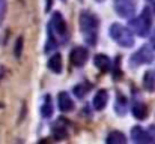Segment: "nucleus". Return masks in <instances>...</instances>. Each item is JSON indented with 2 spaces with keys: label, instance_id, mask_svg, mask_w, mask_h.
<instances>
[{
  "label": "nucleus",
  "instance_id": "nucleus-11",
  "mask_svg": "<svg viewBox=\"0 0 155 144\" xmlns=\"http://www.w3.org/2000/svg\"><path fill=\"white\" fill-rule=\"evenodd\" d=\"M107 102H108V93H107V90H104V89L98 90L95 98H94V108L98 110V111H101V110L105 108Z\"/></svg>",
  "mask_w": 155,
  "mask_h": 144
},
{
  "label": "nucleus",
  "instance_id": "nucleus-2",
  "mask_svg": "<svg viewBox=\"0 0 155 144\" xmlns=\"http://www.w3.org/2000/svg\"><path fill=\"white\" fill-rule=\"evenodd\" d=\"M98 29H100V21L95 14L91 11H83L80 14V30L83 35V39L87 45L94 47L98 42Z\"/></svg>",
  "mask_w": 155,
  "mask_h": 144
},
{
  "label": "nucleus",
  "instance_id": "nucleus-16",
  "mask_svg": "<svg viewBox=\"0 0 155 144\" xmlns=\"http://www.w3.org/2000/svg\"><path fill=\"white\" fill-rule=\"evenodd\" d=\"M105 141L108 144H125L127 143V138H125V135H124L122 132L113 131V132H110V134L107 135Z\"/></svg>",
  "mask_w": 155,
  "mask_h": 144
},
{
  "label": "nucleus",
  "instance_id": "nucleus-1",
  "mask_svg": "<svg viewBox=\"0 0 155 144\" xmlns=\"http://www.w3.org/2000/svg\"><path fill=\"white\" fill-rule=\"evenodd\" d=\"M47 33H48V38H47V44H45V53H50L51 50H56L59 45L66 44L68 29H66V23H65L63 17L60 15V12H54L51 15Z\"/></svg>",
  "mask_w": 155,
  "mask_h": 144
},
{
  "label": "nucleus",
  "instance_id": "nucleus-8",
  "mask_svg": "<svg viewBox=\"0 0 155 144\" xmlns=\"http://www.w3.org/2000/svg\"><path fill=\"white\" fill-rule=\"evenodd\" d=\"M89 57V51L84 47H75L71 51V62L75 68H81Z\"/></svg>",
  "mask_w": 155,
  "mask_h": 144
},
{
  "label": "nucleus",
  "instance_id": "nucleus-4",
  "mask_svg": "<svg viewBox=\"0 0 155 144\" xmlns=\"http://www.w3.org/2000/svg\"><path fill=\"white\" fill-rule=\"evenodd\" d=\"M108 33H110V38L120 47L124 48H130L134 45V36H133V32L128 29V27H124L122 24L119 23H113L108 29Z\"/></svg>",
  "mask_w": 155,
  "mask_h": 144
},
{
  "label": "nucleus",
  "instance_id": "nucleus-14",
  "mask_svg": "<svg viewBox=\"0 0 155 144\" xmlns=\"http://www.w3.org/2000/svg\"><path fill=\"white\" fill-rule=\"evenodd\" d=\"M94 63H95L97 68H100L104 72L110 71V68H111V60H110L105 54H97L95 59H94Z\"/></svg>",
  "mask_w": 155,
  "mask_h": 144
},
{
  "label": "nucleus",
  "instance_id": "nucleus-27",
  "mask_svg": "<svg viewBox=\"0 0 155 144\" xmlns=\"http://www.w3.org/2000/svg\"><path fill=\"white\" fill-rule=\"evenodd\" d=\"M154 8H155V6H154Z\"/></svg>",
  "mask_w": 155,
  "mask_h": 144
},
{
  "label": "nucleus",
  "instance_id": "nucleus-25",
  "mask_svg": "<svg viewBox=\"0 0 155 144\" xmlns=\"http://www.w3.org/2000/svg\"><path fill=\"white\" fill-rule=\"evenodd\" d=\"M97 2H104V0H97Z\"/></svg>",
  "mask_w": 155,
  "mask_h": 144
},
{
  "label": "nucleus",
  "instance_id": "nucleus-22",
  "mask_svg": "<svg viewBox=\"0 0 155 144\" xmlns=\"http://www.w3.org/2000/svg\"><path fill=\"white\" fill-rule=\"evenodd\" d=\"M53 3H54V0H45V11H47V12H50Z\"/></svg>",
  "mask_w": 155,
  "mask_h": 144
},
{
  "label": "nucleus",
  "instance_id": "nucleus-6",
  "mask_svg": "<svg viewBox=\"0 0 155 144\" xmlns=\"http://www.w3.org/2000/svg\"><path fill=\"white\" fill-rule=\"evenodd\" d=\"M114 12L122 18H131L137 9V0H113Z\"/></svg>",
  "mask_w": 155,
  "mask_h": 144
},
{
  "label": "nucleus",
  "instance_id": "nucleus-18",
  "mask_svg": "<svg viewBox=\"0 0 155 144\" xmlns=\"http://www.w3.org/2000/svg\"><path fill=\"white\" fill-rule=\"evenodd\" d=\"M114 110H116V113L119 114V116H124V114H127V99L124 98L122 95L117 96V99H116V104H114Z\"/></svg>",
  "mask_w": 155,
  "mask_h": 144
},
{
  "label": "nucleus",
  "instance_id": "nucleus-5",
  "mask_svg": "<svg viewBox=\"0 0 155 144\" xmlns=\"http://www.w3.org/2000/svg\"><path fill=\"white\" fill-rule=\"evenodd\" d=\"M152 60H154V50L149 45H143L131 56L130 65H131V68H137V66H142V65H148Z\"/></svg>",
  "mask_w": 155,
  "mask_h": 144
},
{
  "label": "nucleus",
  "instance_id": "nucleus-26",
  "mask_svg": "<svg viewBox=\"0 0 155 144\" xmlns=\"http://www.w3.org/2000/svg\"><path fill=\"white\" fill-rule=\"evenodd\" d=\"M62 2H65V0H62Z\"/></svg>",
  "mask_w": 155,
  "mask_h": 144
},
{
  "label": "nucleus",
  "instance_id": "nucleus-10",
  "mask_svg": "<svg viewBox=\"0 0 155 144\" xmlns=\"http://www.w3.org/2000/svg\"><path fill=\"white\" fill-rule=\"evenodd\" d=\"M57 104H59V110H60V111H63V113H69V111H72V110H74V101H72V98L68 95L66 92L59 93Z\"/></svg>",
  "mask_w": 155,
  "mask_h": 144
},
{
  "label": "nucleus",
  "instance_id": "nucleus-12",
  "mask_svg": "<svg viewBox=\"0 0 155 144\" xmlns=\"http://www.w3.org/2000/svg\"><path fill=\"white\" fill-rule=\"evenodd\" d=\"M53 111H54V107H53V99L50 95L44 96V101H42V105H41V116L48 119L53 116Z\"/></svg>",
  "mask_w": 155,
  "mask_h": 144
},
{
  "label": "nucleus",
  "instance_id": "nucleus-24",
  "mask_svg": "<svg viewBox=\"0 0 155 144\" xmlns=\"http://www.w3.org/2000/svg\"><path fill=\"white\" fill-rule=\"evenodd\" d=\"M149 2H151V3H152V5L155 6V0H149Z\"/></svg>",
  "mask_w": 155,
  "mask_h": 144
},
{
  "label": "nucleus",
  "instance_id": "nucleus-7",
  "mask_svg": "<svg viewBox=\"0 0 155 144\" xmlns=\"http://www.w3.org/2000/svg\"><path fill=\"white\" fill-rule=\"evenodd\" d=\"M131 140L134 143H155L154 135L149 131H145L140 126H134L131 129Z\"/></svg>",
  "mask_w": 155,
  "mask_h": 144
},
{
  "label": "nucleus",
  "instance_id": "nucleus-19",
  "mask_svg": "<svg viewBox=\"0 0 155 144\" xmlns=\"http://www.w3.org/2000/svg\"><path fill=\"white\" fill-rule=\"evenodd\" d=\"M23 44H24L23 36H18V38H17V41H15V45H14V54H15V57H17V59H20V57H21V53H23Z\"/></svg>",
  "mask_w": 155,
  "mask_h": 144
},
{
  "label": "nucleus",
  "instance_id": "nucleus-17",
  "mask_svg": "<svg viewBox=\"0 0 155 144\" xmlns=\"http://www.w3.org/2000/svg\"><path fill=\"white\" fill-rule=\"evenodd\" d=\"M91 89H92V84L91 83H80V84H77L74 87V95L77 96L78 99H83L84 96L91 92Z\"/></svg>",
  "mask_w": 155,
  "mask_h": 144
},
{
  "label": "nucleus",
  "instance_id": "nucleus-20",
  "mask_svg": "<svg viewBox=\"0 0 155 144\" xmlns=\"http://www.w3.org/2000/svg\"><path fill=\"white\" fill-rule=\"evenodd\" d=\"M143 81H145V87H146L148 90H152L155 87V77L152 72H148V74L145 75Z\"/></svg>",
  "mask_w": 155,
  "mask_h": 144
},
{
  "label": "nucleus",
  "instance_id": "nucleus-9",
  "mask_svg": "<svg viewBox=\"0 0 155 144\" xmlns=\"http://www.w3.org/2000/svg\"><path fill=\"white\" fill-rule=\"evenodd\" d=\"M68 132V125L65 122V119H57L56 123L53 125V135L56 140H63L66 138V134Z\"/></svg>",
  "mask_w": 155,
  "mask_h": 144
},
{
  "label": "nucleus",
  "instance_id": "nucleus-21",
  "mask_svg": "<svg viewBox=\"0 0 155 144\" xmlns=\"http://www.w3.org/2000/svg\"><path fill=\"white\" fill-rule=\"evenodd\" d=\"M6 8H8V5H6V0H0V23H2V21H3V18H5Z\"/></svg>",
  "mask_w": 155,
  "mask_h": 144
},
{
  "label": "nucleus",
  "instance_id": "nucleus-13",
  "mask_svg": "<svg viewBox=\"0 0 155 144\" xmlns=\"http://www.w3.org/2000/svg\"><path fill=\"white\" fill-rule=\"evenodd\" d=\"M47 66H48V69L54 72V74H60L62 72V56L59 54V53H56L54 56H51L50 59H48V63H47Z\"/></svg>",
  "mask_w": 155,
  "mask_h": 144
},
{
  "label": "nucleus",
  "instance_id": "nucleus-3",
  "mask_svg": "<svg viewBox=\"0 0 155 144\" xmlns=\"http://www.w3.org/2000/svg\"><path fill=\"white\" fill-rule=\"evenodd\" d=\"M130 27H131V30L137 36H142V38L148 36L149 32H151V27H152V14H151V9L146 6L139 17H136V18H133L130 21Z\"/></svg>",
  "mask_w": 155,
  "mask_h": 144
},
{
  "label": "nucleus",
  "instance_id": "nucleus-23",
  "mask_svg": "<svg viewBox=\"0 0 155 144\" xmlns=\"http://www.w3.org/2000/svg\"><path fill=\"white\" fill-rule=\"evenodd\" d=\"M151 45H152L155 50V30H154V33H152V38H151Z\"/></svg>",
  "mask_w": 155,
  "mask_h": 144
},
{
  "label": "nucleus",
  "instance_id": "nucleus-15",
  "mask_svg": "<svg viewBox=\"0 0 155 144\" xmlns=\"http://www.w3.org/2000/svg\"><path fill=\"white\" fill-rule=\"evenodd\" d=\"M133 114H134L136 119L143 120V119L146 117V114H148V108H146V105H145L143 102H140V101H136V102L133 104Z\"/></svg>",
  "mask_w": 155,
  "mask_h": 144
}]
</instances>
